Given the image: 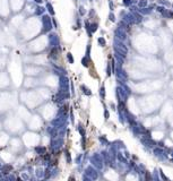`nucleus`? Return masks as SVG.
I'll use <instances>...</instances> for the list:
<instances>
[{
  "instance_id": "obj_1",
  "label": "nucleus",
  "mask_w": 173,
  "mask_h": 181,
  "mask_svg": "<svg viewBox=\"0 0 173 181\" xmlns=\"http://www.w3.org/2000/svg\"><path fill=\"white\" fill-rule=\"evenodd\" d=\"M2 170H4V173H8L7 171H8V170H11V166H10V165H6L4 169H2Z\"/></svg>"
}]
</instances>
